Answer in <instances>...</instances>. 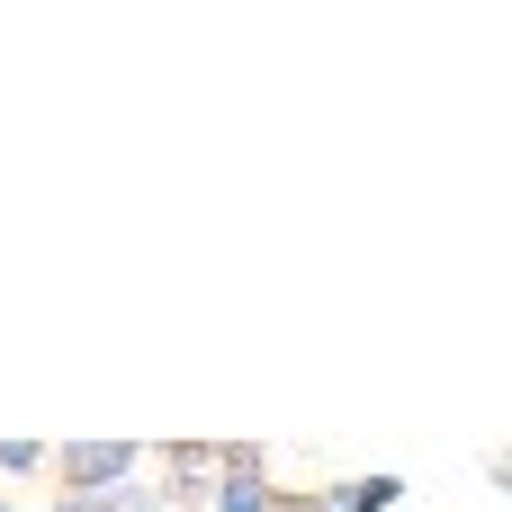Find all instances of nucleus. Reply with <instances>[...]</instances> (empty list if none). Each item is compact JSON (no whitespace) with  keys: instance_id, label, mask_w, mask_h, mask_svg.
I'll return each mask as SVG.
<instances>
[{"instance_id":"nucleus-6","label":"nucleus","mask_w":512,"mask_h":512,"mask_svg":"<svg viewBox=\"0 0 512 512\" xmlns=\"http://www.w3.org/2000/svg\"><path fill=\"white\" fill-rule=\"evenodd\" d=\"M45 512H90V495H63V504H45Z\"/></svg>"},{"instance_id":"nucleus-2","label":"nucleus","mask_w":512,"mask_h":512,"mask_svg":"<svg viewBox=\"0 0 512 512\" xmlns=\"http://www.w3.org/2000/svg\"><path fill=\"white\" fill-rule=\"evenodd\" d=\"M324 504L333 512H396L405 504V477H342V486H324Z\"/></svg>"},{"instance_id":"nucleus-1","label":"nucleus","mask_w":512,"mask_h":512,"mask_svg":"<svg viewBox=\"0 0 512 512\" xmlns=\"http://www.w3.org/2000/svg\"><path fill=\"white\" fill-rule=\"evenodd\" d=\"M45 468L63 477V495H108V486L144 477V450L135 441H63V450H45Z\"/></svg>"},{"instance_id":"nucleus-4","label":"nucleus","mask_w":512,"mask_h":512,"mask_svg":"<svg viewBox=\"0 0 512 512\" xmlns=\"http://www.w3.org/2000/svg\"><path fill=\"white\" fill-rule=\"evenodd\" d=\"M216 477H270V450L261 441H216Z\"/></svg>"},{"instance_id":"nucleus-5","label":"nucleus","mask_w":512,"mask_h":512,"mask_svg":"<svg viewBox=\"0 0 512 512\" xmlns=\"http://www.w3.org/2000/svg\"><path fill=\"white\" fill-rule=\"evenodd\" d=\"M45 468V441H0V477H36Z\"/></svg>"},{"instance_id":"nucleus-3","label":"nucleus","mask_w":512,"mask_h":512,"mask_svg":"<svg viewBox=\"0 0 512 512\" xmlns=\"http://www.w3.org/2000/svg\"><path fill=\"white\" fill-rule=\"evenodd\" d=\"M90 512H171V504H162V486H153V477H126V486L90 495Z\"/></svg>"},{"instance_id":"nucleus-7","label":"nucleus","mask_w":512,"mask_h":512,"mask_svg":"<svg viewBox=\"0 0 512 512\" xmlns=\"http://www.w3.org/2000/svg\"><path fill=\"white\" fill-rule=\"evenodd\" d=\"M0 512H18V504H9V495H0Z\"/></svg>"}]
</instances>
